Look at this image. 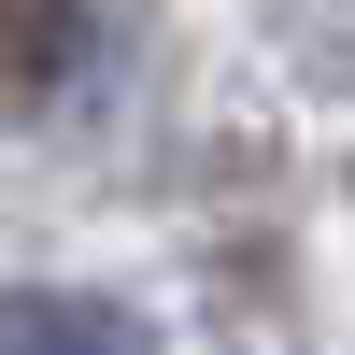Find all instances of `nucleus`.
I'll return each instance as SVG.
<instances>
[{
	"instance_id": "f257e3e1",
	"label": "nucleus",
	"mask_w": 355,
	"mask_h": 355,
	"mask_svg": "<svg viewBox=\"0 0 355 355\" xmlns=\"http://www.w3.org/2000/svg\"><path fill=\"white\" fill-rule=\"evenodd\" d=\"M0 355H157V327L85 284H0Z\"/></svg>"
},
{
	"instance_id": "f03ea898",
	"label": "nucleus",
	"mask_w": 355,
	"mask_h": 355,
	"mask_svg": "<svg viewBox=\"0 0 355 355\" xmlns=\"http://www.w3.org/2000/svg\"><path fill=\"white\" fill-rule=\"evenodd\" d=\"M85 43H100V0H0V114L57 100L85 71Z\"/></svg>"
}]
</instances>
